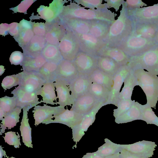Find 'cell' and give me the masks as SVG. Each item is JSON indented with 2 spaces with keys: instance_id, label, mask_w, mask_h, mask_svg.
<instances>
[{
  "instance_id": "cell-1",
  "label": "cell",
  "mask_w": 158,
  "mask_h": 158,
  "mask_svg": "<svg viewBox=\"0 0 158 158\" xmlns=\"http://www.w3.org/2000/svg\"><path fill=\"white\" fill-rule=\"evenodd\" d=\"M133 27V22L128 15L124 1L118 16L110 26L105 41L106 45L118 47L131 34Z\"/></svg>"
},
{
  "instance_id": "cell-2",
  "label": "cell",
  "mask_w": 158,
  "mask_h": 158,
  "mask_svg": "<svg viewBox=\"0 0 158 158\" xmlns=\"http://www.w3.org/2000/svg\"><path fill=\"white\" fill-rule=\"evenodd\" d=\"M116 15L111 10L87 9L73 1L64 6L59 19L77 18L89 21L101 20L112 23L116 19Z\"/></svg>"
},
{
  "instance_id": "cell-3",
  "label": "cell",
  "mask_w": 158,
  "mask_h": 158,
  "mask_svg": "<svg viewBox=\"0 0 158 158\" xmlns=\"http://www.w3.org/2000/svg\"><path fill=\"white\" fill-rule=\"evenodd\" d=\"M132 70L137 85L141 88L146 95V104L155 109L158 100V76L142 69Z\"/></svg>"
},
{
  "instance_id": "cell-4",
  "label": "cell",
  "mask_w": 158,
  "mask_h": 158,
  "mask_svg": "<svg viewBox=\"0 0 158 158\" xmlns=\"http://www.w3.org/2000/svg\"><path fill=\"white\" fill-rule=\"evenodd\" d=\"M158 45L154 40L138 37L131 34L118 47L131 58L141 54Z\"/></svg>"
},
{
  "instance_id": "cell-5",
  "label": "cell",
  "mask_w": 158,
  "mask_h": 158,
  "mask_svg": "<svg viewBox=\"0 0 158 158\" xmlns=\"http://www.w3.org/2000/svg\"><path fill=\"white\" fill-rule=\"evenodd\" d=\"M128 64L132 69H142L155 75L158 66V45L141 54L131 57Z\"/></svg>"
},
{
  "instance_id": "cell-6",
  "label": "cell",
  "mask_w": 158,
  "mask_h": 158,
  "mask_svg": "<svg viewBox=\"0 0 158 158\" xmlns=\"http://www.w3.org/2000/svg\"><path fill=\"white\" fill-rule=\"evenodd\" d=\"M57 46L63 59L70 61H74L81 51L80 43L77 36L67 30Z\"/></svg>"
},
{
  "instance_id": "cell-7",
  "label": "cell",
  "mask_w": 158,
  "mask_h": 158,
  "mask_svg": "<svg viewBox=\"0 0 158 158\" xmlns=\"http://www.w3.org/2000/svg\"><path fill=\"white\" fill-rule=\"evenodd\" d=\"M134 23H148L158 25V3L138 9H128Z\"/></svg>"
},
{
  "instance_id": "cell-8",
  "label": "cell",
  "mask_w": 158,
  "mask_h": 158,
  "mask_svg": "<svg viewBox=\"0 0 158 158\" xmlns=\"http://www.w3.org/2000/svg\"><path fill=\"white\" fill-rule=\"evenodd\" d=\"M132 69L128 64L121 66L113 76V85L108 98L104 104L116 106L118 101L120 90L124 81Z\"/></svg>"
},
{
  "instance_id": "cell-9",
  "label": "cell",
  "mask_w": 158,
  "mask_h": 158,
  "mask_svg": "<svg viewBox=\"0 0 158 158\" xmlns=\"http://www.w3.org/2000/svg\"><path fill=\"white\" fill-rule=\"evenodd\" d=\"M104 106L103 102L99 103L91 111L84 115L80 123L71 129L72 132V139L75 142V146L85 135L89 127L94 122L96 116L99 110Z\"/></svg>"
},
{
  "instance_id": "cell-10",
  "label": "cell",
  "mask_w": 158,
  "mask_h": 158,
  "mask_svg": "<svg viewBox=\"0 0 158 158\" xmlns=\"http://www.w3.org/2000/svg\"><path fill=\"white\" fill-rule=\"evenodd\" d=\"M66 0H53L48 6L41 5L37 9L39 16L38 18L45 20L47 23H50L59 19L63 11Z\"/></svg>"
},
{
  "instance_id": "cell-11",
  "label": "cell",
  "mask_w": 158,
  "mask_h": 158,
  "mask_svg": "<svg viewBox=\"0 0 158 158\" xmlns=\"http://www.w3.org/2000/svg\"><path fill=\"white\" fill-rule=\"evenodd\" d=\"M73 61L80 75L89 76L98 68L97 56L81 51Z\"/></svg>"
},
{
  "instance_id": "cell-12",
  "label": "cell",
  "mask_w": 158,
  "mask_h": 158,
  "mask_svg": "<svg viewBox=\"0 0 158 158\" xmlns=\"http://www.w3.org/2000/svg\"><path fill=\"white\" fill-rule=\"evenodd\" d=\"M19 85L29 92H36L46 82L38 72L23 71L18 73Z\"/></svg>"
},
{
  "instance_id": "cell-13",
  "label": "cell",
  "mask_w": 158,
  "mask_h": 158,
  "mask_svg": "<svg viewBox=\"0 0 158 158\" xmlns=\"http://www.w3.org/2000/svg\"><path fill=\"white\" fill-rule=\"evenodd\" d=\"M16 100L17 106L25 109L28 111L32 107L41 103L35 92L26 91L19 85L11 92Z\"/></svg>"
},
{
  "instance_id": "cell-14",
  "label": "cell",
  "mask_w": 158,
  "mask_h": 158,
  "mask_svg": "<svg viewBox=\"0 0 158 158\" xmlns=\"http://www.w3.org/2000/svg\"><path fill=\"white\" fill-rule=\"evenodd\" d=\"M66 109L60 106H52L44 104V105H36L34 107L32 112L35 119L34 125L36 126L50 119L53 116L59 115Z\"/></svg>"
},
{
  "instance_id": "cell-15",
  "label": "cell",
  "mask_w": 158,
  "mask_h": 158,
  "mask_svg": "<svg viewBox=\"0 0 158 158\" xmlns=\"http://www.w3.org/2000/svg\"><path fill=\"white\" fill-rule=\"evenodd\" d=\"M76 34L80 42L81 51L83 52L97 56L98 51L106 45L105 41L98 39L90 33Z\"/></svg>"
},
{
  "instance_id": "cell-16",
  "label": "cell",
  "mask_w": 158,
  "mask_h": 158,
  "mask_svg": "<svg viewBox=\"0 0 158 158\" xmlns=\"http://www.w3.org/2000/svg\"><path fill=\"white\" fill-rule=\"evenodd\" d=\"M157 146L155 142L145 140L131 144H120L122 148L144 158L152 157Z\"/></svg>"
},
{
  "instance_id": "cell-17",
  "label": "cell",
  "mask_w": 158,
  "mask_h": 158,
  "mask_svg": "<svg viewBox=\"0 0 158 158\" xmlns=\"http://www.w3.org/2000/svg\"><path fill=\"white\" fill-rule=\"evenodd\" d=\"M84 115L67 108L63 112L52 116L50 119L44 124L59 123L66 125L72 129L80 123Z\"/></svg>"
},
{
  "instance_id": "cell-18",
  "label": "cell",
  "mask_w": 158,
  "mask_h": 158,
  "mask_svg": "<svg viewBox=\"0 0 158 158\" xmlns=\"http://www.w3.org/2000/svg\"><path fill=\"white\" fill-rule=\"evenodd\" d=\"M91 83L89 76L80 75L69 83L71 94L74 101L89 92Z\"/></svg>"
},
{
  "instance_id": "cell-19",
  "label": "cell",
  "mask_w": 158,
  "mask_h": 158,
  "mask_svg": "<svg viewBox=\"0 0 158 158\" xmlns=\"http://www.w3.org/2000/svg\"><path fill=\"white\" fill-rule=\"evenodd\" d=\"M100 102L89 92L76 99L70 110L84 115L91 111Z\"/></svg>"
},
{
  "instance_id": "cell-20",
  "label": "cell",
  "mask_w": 158,
  "mask_h": 158,
  "mask_svg": "<svg viewBox=\"0 0 158 158\" xmlns=\"http://www.w3.org/2000/svg\"><path fill=\"white\" fill-rule=\"evenodd\" d=\"M48 24L47 30L44 36L47 43L58 46L67 29L59 19L54 22Z\"/></svg>"
},
{
  "instance_id": "cell-21",
  "label": "cell",
  "mask_w": 158,
  "mask_h": 158,
  "mask_svg": "<svg viewBox=\"0 0 158 158\" xmlns=\"http://www.w3.org/2000/svg\"><path fill=\"white\" fill-rule=\"evenodd\" d=\"M54 83L58 98L57 104L64 107L72 106L74 100L71 94L69 83L58 78H56Z\"/></svg>"
},
{
  "instance_id": "cell-22",
  "label": "cell",
  "mask_w": 158,
  "mask_h": 158,
  "mask_svg": "<svg viewBox=\"0 0 158 158\" xmlns=\"http://www.w3.org/2000/svg\"><path fill=\"white\" fill-rule=\"evenodd\" d=\"M79 75L73 61L63 59L58 64L56 78L63 80L69 83Z\"/></svg>"
},
{
  "instance_id": "cell-23",
  "label": "cell",
  "mask_w": 158,
  "mask_h": 158,
  "mask_svg": "<svg viewBox=\"0 0 158 158\" xmlns=\"http://www.w3.org/2000/svg\"><path fill=\"white\" fill-rule=\"evenodd\" d=\"M97 56L109 57L121 66L128 64L130 60V57L120 48L106 45L98 51Z\"/></svg>"
},
{
  "instance_id": "cell-24",
  "label": "cell",
  "mask_w": 158,
  "mask_h": 158,
  "mask_svg": "<svg viewBox=\"0 0 158 158\" xmlns=\"http://www.w3.org/2000/svg\"><path fill=\"white\" fill-rule=\"evenodd\" d=\"M66 29L77 34L89 33L91 21L77 18L59 19Z\"/></svg>"
},
{
  "instance_id": "cell-25",
  "label": "cell",
  "mask_w": 158,
  "mask_h": 158,
  "mask_svg": "<svg viewBox=\"0 0 158 158\" xmlns=\"http://www.w3.org/2000/svg\"><path fill=\"white\" fill-rule=\"evenodd\" d=\"M47 61L41 54L24 56L21 66L23 71L38 72Z\"/></svg>"
},
{
  "instance_id": "cell-26",
  "label": "cell",
  "mask_w": 158,
  "mask_h": 158,
  "mask_svg": "<svg viewBox=\"0 0 158 158\" xmlns=\"http://www.w3.org/2000/svg\"><path fill=\"white\" fill-rule=\"evenodd\" d=\"M132 34L139 37L154 40L158 30V25L148 23H134Z\"/></svg>"
},
{
  "instance_id": "cell-27",
  "label": "cell",
  "mask_w": 158,
  "mask_h": 158,
  "mask_svg": "<svg viewBox=\"0 0 158 158\" xmlns=\"http://www.w3.org/2000/svg\"><path fill=\"white\" fill-rule=\"evenodd\" d=\"M36 93L38 96L40 95L42 97V99L40 101L41 103L57 105L54 82H46Z\"/></svg>"
},
{
  "instance_id": "cell-28",
  "label": "cell",
  "mask_w": 158,
  "mask_h": 158,
  "mask_svg": "<svg viewBox=\"0 0 158 158\" xmlns=\"http://www.w3.org/2000/svg\"><path fill=\"white\" fill-rule=\"evenodd\" d=\"M142 104L135 102L131 108L126 112L115 118V122L117 124L126 123L141 120L142 116Z\"/></svg>"
},
{
  "instance_id": "cell-29",
  "label": "cell",
  "mask_w": 158,
  "mask_h": 158,
  "mask_svg": "<svg viewBox=\"0 0 158 158\" xmlns=\"http://www.w3.org/2000/svg\"><path fill=\"white\" fill-rule=\"evenodd\" d=\"M47 44L44 37L35 35L30 42L22 48L23 53L24 56L41 54Z\"/></svg>"
},
{
  "instance_id": "cell-30",
  "label": "cell",
  "mask_w": 158,
  "mask_h": 158,
  "mask_svg": "<svg viewBox=\"0 0 158 158\" xmlns=\"http://www.w3.org/2000/svg\"><path fill=\"white\" fill-rule=\"evenodd\" d=\"M111 24L101 20L91 21L89 33L98 39L105 41Z\"/></svg>"
},
{
  "instance_id": "cell-31",
  "label": "cell",
  "mask_w": 158,
  "mask_h": 158,
  "mask_svg": "<svg viewBox=\"0 0 158 158\" xmlns=\"http://www.w3.org/2000/svg\"><path fill=\"white\" fill-rule=\"evenodd\" d=\"M23 110V115L20 127L21 135L24 144L28 148H32L31 128L28 122V111L24 109Z\"/></svg>"
},
{
  "instance_id": "cell-32",
  "label": "cell",
  "mask_w": 158,
  "mask_h": 158,
  "mask_svg": "<svg viewBox=\"0 0 158 158\" xmlns=\"http://www.w3.org/2000/svg\"><path fill=\"white\" fill-rule=\"evenodd\" d=\"M92 82L101 85L108 89L110 91L113 85V76L108 74L98 68L89 76Z\"/></svg>"
},
{
  "instance_id": "cell-33",
  "label": "cell",
  "mask_w": 158,
  "mask_h": 158,
  "mask_svg": "<svg viewBox=\"0 0 158 158\" xmlns=\"http://www.w3.org/2000/svg\"><path fill=\"white\" fill-rule=\"evenodd\" d=\"M22 108L17 106L12 111L7 114L2 119L0 124V135L5 132L7 128L10 129L16 125L19 121V115Z\"/></svg>"
},
{
  "instance_id": "cell-34",
  "label": "cell",
  "mask_w": 158,
  "mask_h": 158,
  "mask_svg": "<svg viewBox=\"0 0 158 158\" xmlns=\"http://www.w3.org/2000/svg\"><path fill=\"white\" fill-rule=\"evenodd\" d=\"M98 68L114 76L121 66L112 59L106 56H97Z\"/></svg>"
},
{
  "instance_id": "cell-35",
  "label": "cell",
  "mask_w": 158,
  "mask_h": 158,
  "mask_svg": "<svg viewBox=\"0 0 158 158\" xmlns=\"http://www.w3.org/2000/svg\"><path fill=\"white\" fill-rule=\"evenodd\" d=\"M136 85H138L136 79L132 69L124 81V86L118 96V102L122 100L131 99L134 88Z\"/></svg>"
},
{
  "instance_id": "cell-36",
  "label": "cell",
  "mask_w": 158,
  "mask_h": 158,
  "mask_svg": "<svg viewBox=\"0 0 158 158\" xmlns=\"http://www.w3.org/2000/svg\"><path fill=\"white\" fill-rule=\"evenodd\" d=\"M58 64L54 62L48 61L38 72L46 82H54L56 78Z\"/></svg>"
},
{
  "instance_id": "cell-37",
  "label": "cell",
  "mask_w": 158,
  "mask_h": 158,
  "mask_svg": "<svg viewBox=\"0 0 158 158\" xmlns=\"http://www.w3.org/2000/svg\"><path fill=\"white\" fill-rule=\"evenodd\" d=\"M110 91L104 86L92 82L89 92L99 102L104 103L107 100Z\"/></svg>"
},
{
  "instance_id": "cell-38",
  "label": "cell",
  "mask_w": 158,
  "mask_h": 158,
  "mask_svg": "<svg viewBox=\"0 0 158 158\" xmlns=\"http://www.w3.org/2000/svg\"><path fill=\"white\" fill-rule=\"evenodd\" d=\"M41 54L47 61L59 63L63 59L57 46L47 44Z\"/></svg>"
},
{
  "instance_id": "cell-39",
  "label": "cell",
  "mask_w": 158,
  "mask_h": 158,
  "mask_svg": "<svg viewBox=\"0 0 158 158\" xmlns=\"http://www.w3.org/2000/svg\"><path fill=\"white\" fill-rule=\"evenodd\" d=\"M105 143L98 148L96 152L104 157L113 155L119 152L122 148L120 144L113 143L107 138L104 139Z\"/></svg>"
},
{
  "instance_id": "cell-40",
  "label": "cell",
  "mask_w": 158,
  "mask_h": 158,
  "mask_svg": "<svg viewBox=\"0 0 158 158\" xmlns=\"http://www.w3.org/2000/svg\"><path fill=\"white\" fill-rule=\"evenodd\" d=\"M17 107L15 98L5 96L0 98V120Z\"/></svg>"
},
{
  "instance_id": "cell-41",
  "label": "cell",
  "mask_w": 158,
  "mask_h": 158,
  "mask_svg": "<svg viewBox=\"0 0 158 158\" xmlns=\"http://www.w3.org/2000/svg\"><path fill=\"white\" fill-rule=\"evenodd\" d=\"M142 116L141 120L147 124H153L158 127V117L152 108L147 104L142 105Z\"/></svg>"
},
{
  "instance_id": "cell-42",
  "label": "cell",
  "mask_w": 158,
  "mask_h": 158,
  "mask_svg": "<svg viewBox=\"0 0 158 158\" xmlns=\"http://www.w3.org/2000/svg\"><path fill=\"white\" fill-rule=\"evenodd\" d=\"M20 28L19 35L14 39L19 46L23 48L30 42L35 35L32 28Z\"/></svg>"
},
{
  "instance_id": "cell-43",
  "label": "cell",
  "mask_w": 158,
  "mask_h": 158,
  "mask_svg": "<svg viewBox=\"0 0 158 158\" xmlns=\"http://www.w3.org/2000/svg\"><path fill=\"white\" fill-rule=\"evenodd\" d=\"M73 1L78 4L87 9L93 10L108 9L104 0H75Z\"/></svg>"
},
{
  "instance_id": "cell-44",
  "label": "cell",
  "mask_w": 158,
  "mask_h": 158,
  "mask_svg": "<svg viewBox=\"0 0 158 158\" xmlns=\"http://www.w3.org/2000/svg\"><path fill=\"white\" fill-rule=\"evenodd\" d=\"M135 102L131 99H123L119 101L116 106L117 108L113 110V116L115 118L118 117L128 110Z\"/></svg>"
},
{
  "instance_id": "cell-45",
  "label": "cell",
  "mask_w": 158,
  "mask_h": 158,
  "mask_svg": "<svg viewBox=\"0 0 158 158\" xmlns=\"http://www.w3.org/2000/svg\"><path fill=\"white\" fill-rule=\"evenodd\" d=\"M19 77L18 74H17L5 77L2 81L1 85L3 89L6 90L19 85Z\"/></svg>"
},
{
  "instance_id": "cell-46",
  "label": "cell",
  "mask_w": 158,
  "mask_h": 158,
  "mask_svg": "<svg viewBox=\"0 0 158 158\" xmlns=\"http://www.w3.org/2000/svg\"><path fill=\"white\" fill-rule=\"evenodd\" d=\"M17 135L15 132L10 131L5 133V136L3 137L5 142L10 145L14 146L15 148H19L21 145L20 136L18 132Z\"/></svg>"
},
{
  "instance_id": "cell-47",
  "label": "cell",
  "mask_w": 158,
  "mask_h": 158,
  "mask_svg": "<svg viewBox=\"0 0 158 158\" xmlns=\"http://www.w3.org/2000/svg\"><path fill=\"white\" fill-rule=\"evenodd\" d=\"M48 24L43 22H32V30L35 35L44 37L47 32Z\"/></svg>"
},
{
  "instance_id": "cell-48",
  "label": "cell",
  "mask_w": 158,
  "mask_h": 158,
  "mask_svg": "<svg viewBox=\"0 0 158 158\" xmlns=\"http://www.w3.org/2000/svg\"><path fill=\"white\" fill-rule=\"evenodd\" d=\"M35 0H25L21 2V3L16 6L10 9L13 10L14 13H23L27 14V10Z\"/></svg>"
},
{
  "instance_id": "cell-49",
  "label": "cell",
  "mask_w": 158,
  "mask_h": 158,
  "mask_svg": "<svg viewBox=\"0 0 158 158\" xmlns=\"http://www.w3.org/2000/svg\"><path fill=\"white\" fill-rule=\"evenodd\" d=\"M24 58L23 53L19 51H15L11 54L9 60L11 64L22 65Z\"/></svg>"
},
{
  "instance_id": "cell-50",
  "label": "cell",
  "mask_w": 158,
  "mask_h": 158,
  "mask_svg": "<svg viewBox=\"0 0 158 158\" xmlns=\"http://www.w3.org/2000/svg\"><path fill=\"white\" fill-rule=\"evenodd\" d=\"M107 9H113L114 12H118L122 7L124 0H104Z\"/></svg>"
},
{
  "instance_id": "cell-51",
  "label": "cell",
  "mask_w": 158,
  "mask_h": 158,
  "mask_svg": "<svg viewBox=\"0 0 158 158\" xmlns=\"http://www.w3.org/2000/svg\"><path fill=\"white\" fill-rule=\"evenodd\" d=\"M124 3L128 9H133L142 8L147 5L141 0H127Z\"/></svg>"
},
{
  "instance_id": "cell-52",
  "label": "cell",
  "mask_w": 158,
  "mask_h": 158,
  "mask_svg": "<svg viewBox=\"0 0 158 158\" xmlns=\"http://www.w3.org/2000/svg\"><path fill=\"white\" fill-rule=\"evenodd\" d=\"M20 31L19 24L17 22H13L9 24L10 34L15 38L19 35Z\"/></svg>"
},
{
  "instance_id": "cell-53",
  "label": "cell",
  "mask_w": 158,
  "mask_h": 158,
  "mask_svg": "<svg viewBox=\"0 0 158 158\" xmlns=\"http://www.w3.org/2000/svg\"><path fill=\"white\" fill-rule=\"evenodd\" d=\"M122 158H144L141 156L132 153L125 149L122 148L119 152Z\"/></svg>"
},
{
  "instance_id": "cell-54",
  "label": "cell",
  "mask_w": 158,
  "mask_h": 158,
  "mask_svg": "<svg viewBox=\"0 0 158 158\" xmlns=\"http://www.w3.org/2000/svg\"><path fill=\"white\" fill-rule=\"evenodd\" d=\"M9 31V24L2 23L0 25V34L5 36L8 35Z\"/></svg>"
},
{
  "instance_id": "cell-55",
  "label": "cell",
  "mask_w": 158,
  "mask_h": 158,
  "mask_svg": "<svg viewBox=\"0 0 158 158\" xmlns=\"http://www.w3.org/2000/svg\"><path fill=\"white\" fill-rule=\"evenodd\" d=\"M104 157L98 154L96 152H93L87 153L82 158H103Z\"/></svg>"
},
{
  "instance_id": "cell-56",
  "label": "cell",
  "mask_w": 158,
  "mask_h": 158,
  "mask_svg": "<svg viewBox=\"0 0 158 158\" xmlns=\"http://www.w3.org/2000/svg\"><path fill=\"white\" fill-rule=\"evenodd\" d=\"M103 158H122L119 152L116 154L107 156Z\"/></svg>"
},
{
  "instance_id": "cell-57",
  "label": "cell",
  "mask_w": 158,
  "mask_h": 158,
  "mask_svg": "<svg viewBox=\"0 0 158 158\" xmlns=\"http://www.w3.org/2000/svg\"><path fill=\"white\" fill-rule=\"evenodd\" d=\"M2 146H0V158H2L3 156L5 157L6 153L5 151L3 150Z\"/></svg>"
},
{
  "instance_id": "cell-58",
  "label": "cell",
  "mask_w": 158,
  "mask_h": 158,
  "mask_svg": "<svg viewBox=\"0 0 158 158\" xmlns=\"http://www.w3.org/2000/svg\"><path fill=\"white\" fill-rule=\"evenodd\" d=\"M4 66L2 65H1L0 67V76H1L5 71V69L4 68Z\"/></svg>"
},
{
  "instance_id": "cell-59",
  "label": "cell",
  "mask_w": 158,
  "mask_h": 158,
  "mask_svg": "<svg viewBox=\"0 0 158 158\" xmlns=\"http://www.w3.org/2000/svg\"><path fill=\"white\" fill-rule=\"evenodd\" d=\"M154 40L157 44H158V30Z\"/></svg>"
},
{
  "instance_id": "cell-60",
  "label": "cell",
  "mask_w": 158,
  "mask_h": 158,
  "mask_svg": "<svg viewBox=\"0 0 158 158\" xmlns=\"http://www.w3.org/2000/svg\"><path fill=\"white\" fill-rule=\"evenodd\" d=\"M155 75L157 76L158 75V66L156 68V70L155 73Z\"/></svg>"
},
{
  "instance_id": "cell-61",
  "label": "cell",
  "mask_w": 158,
  "mask_h": 158,
  "mask_svg": "<svg viewBox=\"0 0 158 158\" xmlns=\"http://www.w3.org/2000/svg\"><path fill=\"white\" fill-rule=\"evenodd\" d=\"M6 157H7V158H16L13 157H9L8 156H7L6 155Z\"/></svg>"
}]
</instances>
